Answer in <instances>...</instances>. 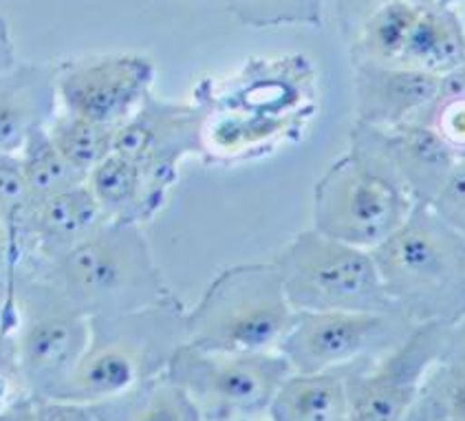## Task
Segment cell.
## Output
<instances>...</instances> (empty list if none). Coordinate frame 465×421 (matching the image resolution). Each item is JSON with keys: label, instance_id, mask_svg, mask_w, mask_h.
<instances>
[{"label": "cell", "instance_id": "cell-24", "mask_svg": "<svg viewBox=\"0 0 465 421\" xmlns=\"http://www.w3.org/2000/svg\"><path fill=\"white\" fill-rule=\"evenodd\" d=\"M420 406L428 421H465V368L439 360L423 382Z\"/></svg>", "mask_w": 465, "mask_h": 421}, {"label": "cell", "instance_id": "cell-18", "mask_svg": "<svg viewBox=\"0 0 465 421\" xmlns=\"http://www.w3.org/2000/svg\"><path fill=\"white\" fill-rule=\"evenodd\" d=\"M358 364L322 373H292L273 397L267 419L344 421L349 417V377Z\"/></svg>", "mask_w": 465, "mask_h": 421}, {"label": "cell", "instance_id": "cell-1", "mask_svg": "<svg viewBox=\"0 0 465 421\" xmlns=\"http://www.w3.org/2000/svg\"><path fill=\"white\" fill-rule=\"evenodd\" d=\"M415 205L392 164L386 131L358 122L349 150L315 184L313 230L373 252L404 226Z\"/></svg>", "mask_w": 465, "mask_h": 421}, {"label": "cell", "instance_id": "cell-19", "mask_svg": "<svg viewBox=\"0 0 465 421\" xmlns=\"http://www.w3.org/2000/svg\"><path fill=\"white\" fill-rule=\"evenodd\" d=\"M91 408L97 421H205L193 399L165 373Z\"/></svg>", "mask_w": 465, "mask_h": 421}, {"label": "cell", "instance_id": "cell-28", "mask_svg": "<svg viewBox=\"0 0 465 421\" xmlns=\"http://www.w3.org/2000/svg\"><path fill=\"white\" fill-rule=\"evenodd\" d=\"M441 362L457 364L465 368V318L448 326L446 345H443Z\"/></svg>", "mask_w": 465, "mask_h": 421}, {"label": "cell", "instance_id": "cell-17", "mask_svg": "<svg viewBox=\"0 0 465 421\" xmlns=\"http://www.w3.org/2000/svg\"><path fill=\"white\" fill-rule=\"evenodd\" d=\"M400 66L443 77L465 66V23L457 5L420 3Z\"/></svg>", "mask_w": 465, "mask_h": 421}, {"label": "cell", "instance_id": "cell-4", "mask_svg": "<svg viewBox=\"0 0 465 421\" xmlns=\"http://www.w3.org/2000/svg\"><path fill=\"white\" fill-rule=\"evenodd\" d=\"M371 256L386 294L408 320L454 325L465 318V241L432 207L415 205Z\"/></svg>", "mask_w": 465, "mask_h": 421}, {"label": "cell", "instance_id": "cell-11", "mask_svg": "<svg viewBox=\"0 0 465 421\" xmlns=\"http://www.w3.org/2000/svg\"><path fill=\"white\" fill-rule=\"evenodd\" d=\"M208 115L199 106L168 102L148 93L115 131V155L133 161L154 179L173 184L179 164L205 150Z\"/></svg>", "mask_w": 465, "mask_h": 421}, {"label": "cell", "instance_id": "cell-20", "mask_svg": "<svg viewBox=\"0 0 465 421\" xmlns=\"http://www.w3.org/2000/svg\"><path fill=\"white\" fill-rule=\"evenodd\" d=\"M417 14L420 0H389L375 5L360 29L358 62L400 66L417 23Z\"/></svg>", "mask_w": 465, "mask_h": 421}, {"label": "cell", "instance_id": "cell-12", "mask_svg": "<svg viewBox=\"0 0 465 421\" xmlns=\"http://www.w3.org/2000/svg\"><path fill=\"white\" fill-rule=\"evenodd\" d=\"M153 73L151 60L135 54L75 62L60 69V111L104 126H122L151 93Z\"/></svg>", "mask_w": 465, "mask_h": 421}, {"label": "cell", "instance_id": "cell-2", "mask_svg": "<svg viewBox=\"0 0 465 421\" xmlns=\"http://www.w3.org/2000/svg\"><path fill=\"white\" fill-rule=\"evenodd\" d=\"M20 267L54 283L89 318L133 314L177 300L137 223L108 221L54 263Z\"/></svg>", "mask_w": 465, "mask_h": 421}, {"label": "cell", "instance_id": "cell-8", "mask_svg": "<svg viewBox=\"0 0 465 421\" xmlns=\"http://www.w3.org/2000/svg\"><path fill=\"white\" fill-rule=\"evenodd\" d=\"M293 368L278 351L227 353L181 345L165 376L196 404L205 421H256L267 417L273 397Z\"/></svg>", "mask_w": 465, "mask_h": 421}, {"label": "cell", "instance_id": "cell-15", "mask_svg": "<svg viewBox=\"0 0 465 421\" xmlns=\"http://www.w3.org/2000/svg\"><path fill=\"white\" fill-rule=\"evenodd\" d=\"M397 173L417 205H432L457 168L459 157L428 124L411 122L386 131Z\"/></svg>", "mask_w": 465, "mask_h": 421}, {"label": "cell", "instance_id": "cell-9", "mask_svg": "<svg viewBox=\"0 0 465 421\" xmlns=\"http://www.w3.org/2000/svg\"><path fill=\"white\" fill-rule=\"evenodd\" d=\"M400 314L296 311L292 329L278 346L293 373H322L364 360H380L415 331Z\"/></svg>", "mask_w": 465, "mask_h": 421}, {"label": "cell", "instance_id": "cell-26", "mask_svg": "<svg viewBox=\"0 0 465 421\" xmlns=\"http://www.w3.org/2000/svg\"><path fill=\"white\" fill-rule=\"evenodd\" d=\"M430 207L465 241V161H459Z\"/></svg>", "mask_w": 465, "mask_h": 421}, {"label": "cell", "instance_id": "cell-29", "mask_svg": "<svg viewBox=\"0 0 465 421\" xmlns=\"http://www.w3.org/2000/svg\"><path fill=\"white\" fill-rule=\"evenodd\" d=\"M461 15H463V23H465V3L461 5Z\"/></svg>", "mask_w": 465, "mask_h": 421}, {"label": "cell", "instance_id": "cell-27", "mask_svg": "<svg viewBox=\"0 0 465 421\" xmlns=\"http://www.w3.org/2000/svg\"><path fill=\"white\" fill-rule=\"evenodd\" d=\"M27 421H97L95 413L86 404L62 402V399L31 397Z\"/></svg>", "mask_w": 465, "mask_h": 421}, {"label": "cell", "instance_id": "cell-23", "mask_svg": "<svg viewBox=\"0 0 465 421\" xmlns=\"http://www.w3.org/2000/svg\"><path fill=\"white\" fill-rule=\"evenodd\" d=\"M465 161V66L441 77L437 100L421 117Z\"/></svg>", "mask_w": 465, "mask_h": 421}, {"label": "cell", "instance_id": "cell-13", "mask_svg": "<svg viewBox=\"0 0 465 421\" xmlns=\"http://www.w3.org/2000/svg\"><path fill=\"white\" fill-rule=\"evenodd\" d=\"M439 85L441 77L408 66L355 62L358 122L381 131L421 122L437 100Z\"/></svg>", "mask_w": 465, "mask_h": 421}, {"label": "cell", "instance_id": "cell-6", "mask_svg": "<svg viewBox=\"0 0 465 421\" xmlns=\"http://www.w3.org/2000/svg\"><path fill=\"white\" fill-rule=\"evenodd\" d=\"M293 318L296 311L273 263L236 265L185 309V342L227 356L278 351Z\"/></svg>", "mask_w": 465, "mask_h": 421}, {"label": "cell", "instance_id": "cell-3", "mask_svg": "<svg viewBox=\"0 0 465 421\" xmlns=\"http://www.w3.org/2000/svg\"><path fill=\"white\" fill-rule=\"evenodd\" d=\"M9 305L15 326L5 334V382L14 397L54 399L89 349L91 318L25 267L9 274Z\"/></svg>", "mask_w": 465, "mask_h": 421}, {"label": "cell", "instance_id": "cell-5", "mask_svg": "<svg viewBox=\"0 0 465 421\" xmlns=\"http://www.w3.org/2000/svg\"><path fill=\"white\" fill-rule=\"evenodd\" d=\"M181 345H185V309L179 300L91 318L89 349L54 399L95 406L120 397L163 376Z\"/></svg>", "mask_w": 465, "mask_h": 421}, {"label": "cell", "instance_id": "cell-25", "mask_svg": "<svg viewBox=\"0 0 465 421\" xmlns=\"http://www.w3.org/2000/svg\"><path fill=\"white\" fill-rule=\"evenodd\" d=\"M0 207L5 232L12 236L31 207V192L18 153L0 155Z\"/></svg>", "mask_w": 465, "mask_h": 421}, {"label": "cell", "instance_id": "cell-7", "mask_svg": "<svg viewBox=\"0 0 465 421\" xmlns=\"http://www.w3.org/2000/svg\"><path fill=\"white\" fill-rule=\"evenodd\" d=\"M272 263L293 311L400 314L371 252L322 236L313 227L293 236Z\"/></svg>", "mask_w": 465, "mask_h": 421}, {"label": "cell", "instance_id": "cell-16", "mask_svg": "<svg viewBox=\"0 0 465 421\" xmlns=\"http://www.w3.org/2000/svg\"><path fill=\"white\" fill-rule=\"evenodd\" d=\"M108 221L142 226L163 204L170 184L154 179L133 161L113 155L86 179Z\"/></svg>", "mask_w": 465, "mask_h": 421}, {"label": "cell", "instance_id": "cell-22", "mask_svg": "<svg viewBox=\"0 0 465 421\" xmlns=\"http://www.w3.org/2000/svg\"><path fill=\"white\" fill-rule=\"evenodd\" d=\"M46 131H49L51 142L60 150L62 157L86 179L97 165H102L108 157L115 155L117 128L113 126H104V124L60 111L54 117V122L46 126Z\"/></svg>", "mask_w": 465, "mask_h": 421}, {"label": "cell", "instance_id": "cell-14", "mask_svg": "<svg viewBox=\"0 0 465 421\" xmlns=\"http://www.w3.org/2000/svg\"><path fill=\"white\" fill-rule=\"evenodd\" d=\"M60 69L7 62L0 88V150L20 153L29 133L46 128L60 113Z\"/></svg>", "mask_w": 465, "mask_h": 421}, {"label": "cell", "instance_id": "cell-21", "mask_svg": "<svg viewBox=\"0 0 465 421\" xmlns=\"http://www.w3.org/2000/svg\"><path fill=\"white\" fill-rule=\"evenodd\" d=\"M18 155L23 161L25 176H27L31 207L86 184V176L77 173L74 165L62 157L60 150L51 142L46 128H35L34 133H29L27 142L23 144Z\"/></svg>", "mask_w": 465, "mask_h": 421}, {"label": "cell", "instance_id": "cell-10", "mask_svg": "<svg viewBox=\"0 0 465 421\" xmlns=\"http://www.w3.org/2000/svg\"><path fill=\"white\" fill-rule=\"evenodd\" d=\"M448 326L417 325L397 349L360 362L349 377V421H428L420 408L423 382L441 360Z\"/></svg>", "mask_w": 465, "mask_h": 421}]
</instances>
